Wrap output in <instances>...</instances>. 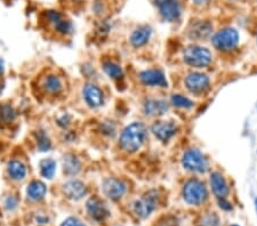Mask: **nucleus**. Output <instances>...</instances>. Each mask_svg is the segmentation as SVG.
Instances as JSON below:
<instances>
[{"label":"nucleus","mask_w":257,"mask_h":226,"mask_svg":"<svg viewBox=\"0 0 257 226\" xmlns=\"http://www.w3.org/2000/svg\"><path fill=\"white\" fill-rule=\"evenodd\" d=\"M185 86L187 91L193 93V94H201L205 93L209 88L211 80L207 74L201 72H191L186 75Z\"/></svg>","instance_id":"10"},{"label":"nucleus","mask_w":257,"mask_h":226,"mask_svg":"<svg viewBox=\"0 0 257 226\" xmlns=\"http://www.w3.org/2000/svg\"><path fill=\"white\" fill-rule=\"evenodd\" d=\"M183 61L187 65L202 69L212 62V54L207 48L200 46H189L183 50Z\"/></svg>","instance_id":"4"},{"label":"nucleus","mask_w":257,"mask_h":226,"mask_svg":"<svg viewBox=\"0 0 257 226\" xmlns=\"http://www.w3.org/2000/svg\"><path fill=\"white\" fill-rule=\"evenodd\" d=\"M84 99L87 105L92 109H99L104 104V94L99 86L95 84H87L82 91Z\"/></svg>","instance_id":"14"},{"label":"nucleus","mask_w":257,"mask_h":226,"mask_svg":"<svg viewBox=\"0 0 257 226\" xmlns=\"http://www.w3.org/2000/svg\"><path fill=\"white\" fill-rule=\"evenodd\" d=\"M182 167L193 174H204L207 171L209 162L207 157L198 149H190L184 152L181 159Z\"/></svg>","instance_id":"3"},{"label":"nucleus","mask_w":257,"mask_h":226,"mask_svg":"<svg viewBox=\"0 0 257 226\" xmlns=\"http://www.w3.org/2000/svg\"><path fill=\"white\" fill-rule=\"evenodd\" d=\"M171 103L179 109H192L194 103L186 96L181 94H174L171 97Z\"/></svg>","instance_id":"28"},{"label":"nucleus","mask_w":257,"mask_h":226,"mask_svg":"<svg viewBox=\"0 0 257 226\" xmlns=\"http://www.w3.org/2000/svg\"><path fill=\"white\" fill-rule=\"evenodd\" d=\"M86 209L87 213L89 214V216L97 222H103L110 216V210L106 203L102 200L96 198H90L86 203Z\"/></svg>","instance_id":"11"},{"label":"nucleus","mask_w":257,"mask_h":226,"mask_svg":"<svg viewBox=\"0 0 257 226\" xmlns=\"http://www.w3.org/2000/svg\"><path fill=\"white\" fill-rule=\"evenodd\" d=\"M47 194V186L43 182L35 179L27 186V196L31 201H40Z\"/></svg>","instance_id":"22"},{"label":"nucleus","mask_w":257,"mask_h":226,"mask_svg":"<svg viewBox=\"0 0 257 226\" xmlns=\"http://www.w3.org/2000/svg\"><path fill=\"white\" fill-rule=\"evenodd\" d=\"M239 40H240V35L236 29L225 28L217 32L213 37L212 42L213 46L220 52H230L237 47Z\"/></svg>","instance_id":"6"},{"label":"nucleus","mask_w":257,"mask_h":226,"mask_svg":"<svg viewBox=\"0 0 257 226\" xmlns=\"http://www.w3.org/2000/svg\"><path fill=\"white\" fill-rule=\"evenodd\" d=\"M230 226H239V225H237V224H232V225H230Z\"/></svg>","instance_id":"40"},{"label":"nucleus","mask_w":257,"mask_h":226,"mask_svg":"<svg viewBox=\"0 0 257 226\" xmlns=\"http://www.w3.org/2000/svg\"><path fill=\"white\" fill-rule=\"evenodd\" d=\"M7 174L13 181L20 182L27 177V166L19 159H13L7 163Z\"/></svg>","instance_id":"21"},{"label":"nucleus","mask_w":257,"mask_h":226,"mask_svg":"<svg viewBox=\"0 0 257 226\" xmlns=\"http://www.w3.org/2000/svg\"><path fill=\"white\" fill-rule=\"evenodd\" d=\"M147 130L146 125L141 121H134L128 125L120 135L119 145L128 153H134L142 148L147 139Z\"/></svg>","instance_id":"1"},{"label":"nucleus","mask_w":257,"mask_h":226,"mask_svg":"<svg viewBox=\"0 0 257 226\" xmlns=\"http://www.w3.org/2000/svg\"><path fill=\"white\" fill-rule=\"evenodd\" d=\"M217 200H219V207L220 208V209H223V210H225V211L232 210V204H231L229 201L226 200V198L217 199Z\"/></svg>","instance_id":"35"},{"label":"nucleus","mask_w":257,"mask_h":226,"mask_svg":"<svg viewBox=\"0 0 257 226\" xmlns=\"http://www.w3.org/2000/svg\"><path fill=\"white\" fill-rule=\"evenodd\" d=\"M62 192L65 198L72 201H79L88 194V188L79 179H70L62 185Z\"/></svg>","instance_id":"9"},{"label":"nucleus","mask_w":257,"mask_h":226,"mask_svg":"<svg viewBox=\"0 0 257 226\" xmlns=\"http://www.w3.org/2000/svg\"><path fill=\"white\" fill-rule=\"evenodd\" d=\"M39 168H40V175L46 179H52L56 173V161L53 158H46L42 159L39 163Z\"/></svg>","instance_id":"25"},{"label":"nucleus","mask_w":257,"mask_h":226,"mask_svg":"<svg viewBox=\"0 0 257 226\" xmlns=\"http://www.w3.org/2000/svg\"><path fill=\"white\" fill-rule=\"evenodd\" d=\"M63 173L68 176H77L81 171V161L73 153H65L62 157Z\"/></svg>","instance_id":"19"},{"label":"nucleus","mask_w":257,"mask_h":226,"mask_svg":"<svg viewBox=\"0 0 257 226\" xmlns=\"http://www.w3.org/2000/svg\"><path fill=\"white\" fill-rule=\"evenodd\" d=\"M179 225V221L176 217L174 216H167L164 217L159 222V226H177Z\"/></svg>","instance_id":"33"},{"label":"nucleus","mask_w":257,"mask_h":226,"mask_svg":"<svg viewBox=\"0 0 257 226\" xmlns=\"http://www.w3.org/2000/svg\"><path fill=\"white\" fill-rule=\"evenodd\" d=\"M100 129L103 135H107L109 137H113L115 135V130H117V129H115V125L112 123V121H103V123L100 125Z\"/></svg>","instance_id":"30"},{"label":"nucleus","mask_w":257,"mask_h":226,"mask_svg":"<svg viewBox=\"0 0 257 226\" xmlns=\"http://www.w3.org/2000/svg\"><path fill=\"white\" fill-rule=\"evenodd\" d=\"M61 226H87V225L77 217H68L67 220L63 221V223L61 224Z\"/></svg>","instance_id":"32"},{"label":"nucleus","mask_w":257,"mask_h":226,"mask_svg":"<svg viewBox=\"0 0 257 226\" xmlns=\"http://www.w3.org/2000/svg\"><path fill=\"white\" fill-rule=\"evenodd\" d=\"M35 138L39 151H41V152H48L52 149V141H50L49 136L46 134L45 130H38L35 134Z\"/></svg>","instance_id":"27"},{"label":"nucleus","mask_w":257,"mask_h":226,"mask_svg":"<svg viewBox=\"0 0 257 226\" xmlns=\"http://www.w3.org/2000/svg\"><path fill=\"white\" fill-rule=\"evenodd\" d=\"M220 221L215 213H209L205 215L200 220L199 226H220Z\"/></svg>","instance_id":"29"},{"label":"nucleus","mask_w":257,"mask_h":226,"mask_svg":"<svg viewBox=\"0 0 257 226\" xmlns=\"http://www.w3.org/2000/svg\"><path fill=\"white\" fill-rule=\"evenodd\" d=\"M16 119V111L10 104H0V124L9 125Z\"/></svg>","instance_id":"26"},{"label":"nucleus","mask_w":257,"mask_h":226,"mask_svg":"<svg viewBox=\"0 0 257 226\" xmlns=\"http://www.w3.org/2000/svg\"><path fill=\"white\" fill-rule=\"evenodd\" d=\"M195 5H207L211 0H192Z\"/></svg>","instance_id":"38"},{"label":"nucleus","mask_w":257,"mask_h":226,"mask_svg":"<svg viewBox=\"0 0 257 226\" xmlns=\"http://www.w3.org/2000/svg\"><path fill=\"white\" fill-rule=\"evenodd\" d=\"M41 87L43 88V91L48 93V94L56 95V94H60V93L63 91L64 84H63V80L61 79V77H59V75L48 74L47 77L43 78Z\"/></svg>","instance_id":"23"},{"label":"nucleus","mask_w":257,"mask_h":226,"mask_svg":"<svg viewBox=\"0 0 257 226\" xmlns=\"http://www.w3.org/2000/svg\"><path fill=\"white\" fill-rule=\"evenodd\" d=\"M102 69L109 78L113 79V80H120L124 78V70L120 64L111 60H106L102 63Z\"/></svg>","instance_id":"24"},{"label":"nucleus","mask_w":257,"mask_h":226,"mask_svg":"<svg viewBox=\"0 0 257 226\" xmlns=\"http://www.w3.org/2000/svg\"><path fill=\"white\" fill-rule=\"evenodd\" d=\"M36 222H37L39 225H43L48 223L49 218L45 216V215H38V216H36Z\"/></svg>","instance_id":"36"},{"label":"nucleus","mask_w":257,"mask_h":226,"mask_svg":"<svg viewBox=\"0 0 257 226\" xmlns=\"http://www.w3.org/2000/svg\"><path fill=\"white\" fill-rule=\"evenodd\" d=\"M182 196L190 206H200L208 198L207 186L199 179H190L183 185Z\"/></svg>","instance_id":"2"},{"label":"nucleus","mask_w":257,"mask_h":226,"mask_svg":"<svg viewBox=\"0 0 257 226\" xmlns=\"http://www.w3.org/2000/svg\"><path fill=\"white\" fill-rule=\"evenodd\" d=\"M3 72H5V61L2 57H0V75L3 74Z\"/></svg>","instance_id":"37"},{"label":"nucleus","mask_w":257,"mask_h":226,"mask_svg":"<svg viewBox=\"0 0 257 226\" xmlns=\"http://www.w3.org/2000/svg\"><path fill=\"white\" fill-rule=\"evenodd\" d=\"M70 124H71V117L67 113L63 114V116H61L59 119H57V125L62 128H67Z\"/></svg>","instance_id":"34"},{"label":"nucleus","mask_w":257,"mask_h":226,"mask_svg":"<svg viewBox=\"0 0 257 226\" xmlns=\"http://www.w3.org/2000/svg\"><path fill=\"white\" fill-rule=\"evenodd\" d=\"M143 111L147 117H160L168 111V104L161 99H147Z\"/></svg>","instance_id":"20"},{"label":"nucleus","mask_w":257,"mask_h":226,"mask_svg":"<svg viewBox=\"0 0 257 226\" xmlns=\"http://www.w3.org/2000/svg\"><path fill=\"white\" fill-rule=\"evenodd\" d=\"M17 206H19V199L14 195H9L8 198L5 200V208L8 211L15 210Z\"/></svg>","instance_id":"31"},{"label":"nucleus","mask_w":257,"mask_h":226,"mask_svg":"<svg viewBox=\"0 0 257 226\" xmlns=\"http://www.w3.org/2000/svg\"><path fill=\"white\" fill-rule=\"evenodd\" d=\"M151 131L159 141L168 142L177 132V126L173 121H157L152 125Z\"/></svg>","instance_id":"13"},{"label":"nucleus","mask_w":257,"mask_h":226,"mask_svg":"<svg viewBox=\"0 0 257 226\" xmlns=\"http://www.w3.org/2000/svg\"><path fill=\"white\" fill-rule=\"evenodd\" d=\"M2 89H3V86L1 84V81H0V94H1V93H2Z\"/></svg>","instance_id":"39"},{"label":"nucleus","mask_w":257,"mask_h":226,"mask_svg":"<svg viewBox=\"0 0 257 226\" xmlns=\"http://www.w3.org/2000/svg\"><path fill=\"white\" fill-rule=\"evenodd\" d=\"M47 19H48L49 23L54 25V29H55L60 34L68 35L73 33V25H72L70 21L63 19L61 13L56 12V10H49V12L47 13Z\"/></svg>","instance_id":"15"},{"label":"nucleus","mask_w":257,"mask_h":226,"mask_svg":"<svg viewBox=\"0 0 257 226\" xmlns=\"http://www.w3.org/2000/svg\"><path fill=\"white\" fill-rule=\"evenodd\" d=\"M211 186L217 199L227 198L230 193V186L225 177L220 171H214L211 174Z\"/></svg>","instance_id":"16"},{"label":"nucleus","mask_w":257,"mask_h":226,"mask_svg":"<svg viewBox=\"0 0 257 226\" xmlns=\"http://www.w3.org/2000/svg\"><path fill=\"white\" fill-rule=\"evenodd\" d=\"M158 200H159V194L158 191L155 190H151L147 191L142 198L136 200L133 203V211L137 217L146 220L151 214L157 209L158 207Z\"/></svg>","instance_id":"5"},{"label":"nucleus","mask_w":257,"mask_h":226,"mask_svg":"<svg viewBox=\"0 0 257 226\" xmlns=\"http://www.w3.org/2000/svg\"><path fill=\"white\" fill-rule=\"evenodd\" d=\"M128 185L125 181L115 177H108L101 184V191L103 195L112 201H119L126 194Z\"/></svg>","instance_id":"7"},{"label":"nucleus","mask_w":257,"mask_h":226,"mask_svg":"<svg viewBox=\"0 0 257 226\" xmlns=\"http://www.w3.org/2000/svg\"><path fill=\"white\" fill-rule=\"evenodd\" d=\"M213 25L207 21H198L191 25L189 30V38L192 40H204L212 34Z\"/></svg>","instance_id":"18"},{"label":"nucleus","mask_w":257,"mask_h":226,"mask_svg":"<svg viewBox=\"0 0 257 226\" xmlns=\"http://www.w3.org/2000/svg\"><path fill=\"white\" fill-rule=\"evenodd\" d=\"M140 81L149 87H167L168 82L165 73L160 70H144L139 74Z\"/></svg>","instance_id":"12"},{"label":"nucleus","mask_w":257,"mask_h":226,"mask_svg":"<svg viewBox=\"0 0 257 226\" xmlns=\"http://www.w3.org/2000/svg\"><path fill=\"white\" fill-rule=\"evenodd\" d=\"M162 19L167 22H176L182 14L180 0H153Z\"/></svg>","instance_id":"8"},{"label":"nucleus","mask_w":257,"mask_h":226,"mask_svg":"<svg viewBox=\"0 0 257 226\" xmlns=\"http://www.w3.org/2000/svg\"><path fill=\"white\" fill-rule=\"evenodd\" d=\"M152 31L153 30H152L150 25H141V27L135 29V30L133 31V33L130 34V44L135 48L143 47V46H146L151 39Z\"/></svg>","instance_id":"17"}]
</instances>
